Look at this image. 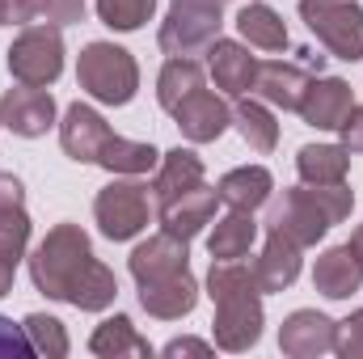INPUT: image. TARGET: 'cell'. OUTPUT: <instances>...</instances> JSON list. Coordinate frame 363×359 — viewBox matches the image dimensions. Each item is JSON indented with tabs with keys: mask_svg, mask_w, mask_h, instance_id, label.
Listing matches in <instances>:
<instances>
[{
	"mask_svg": "<svg viewBox=\"0 0 363 359\" xmlns=\"http://www.w3.org/2000/svg\"><path fill=\"white\" fill-rule=\"evenodd\" d=\"M93 263L89 233L81 224H55L30 254V283L47 300H68L72 283Z\"/></svg>",
	"mask_w": 363,
	"mask_h": 359,
	"instance_id": "obj_1",
	"label": "cell"
},
{
	"mask_svg": "<svg viewBox=\"0 0 363 359\" xmlns=\"http://www.w3.org/2000/svg\"><path fill=\"white\" fill-rule=\"evenodd\" d=\"M77 81L101 106H127L140 93V64L127 47L97 38L77 55Z\"/></svg>",
	"mask_w": 363,
	"mask_h": 359,
	"instance_id": "obj_2",
	"label": "cell"
},
{
	"mask_svg": "<svg viewBox=\"0 0 363 359\" xmlns=\"http://www.w3.org/2000/svg\"><path fill=\"white\" fill-rule=\"evenodd\" d=\"M300 21L334 60H347V64L363 60V4H355V0H300Z\"/></svg>",
	"mask_w": 363,
	"mask_h": 359,
	"instance_id": "obj_3",
	"label": "cell"
},
{
	"mask_svg": "<svg viewBox=\"0 0 363 359\" xmlns=\"http://www.w3.org/2000/svg\"><path fill=\"white\" fill-rule=\"evenodd\" d=\"M93 220L106 241H131L148 228L152 220V186L135 178H114L97 190L93 199Z\"/></svg>",
	"mask_w": 363,
	"mask_h": 359,
	"instance_id": "obj_4",
	"label": "cell"
},
{
	"mask_svg": "<svg viewBox=\"0 0 363 359\" xmlns=\"http://www.w3.org/2000/svg\"><path fill=\"white\" fill-rule=\"evenodd\" d=\"M64 26H26L13 47H9V72L17 85H34V89H47L60 81L64 72Z\"/></svg>",
	"mask_w": 363,
	"mask_h": 359,
	"instance_id": "obj_5",
	"label": "cell"
},
{
	"mask_svg": "<svg viewBox=\"0 0 363 359\" xmlns=\"http://www.w3.org/2000/svg\"><path fill=\"white\" fill-rule=\"evenodd\" d=\"M224 30V13L220 4H199V0H174L165 21H161V51L174 60H194V55H207V47L220 38Z\"/></svg>",
	"mask_w": 363,
	"mask_h": 359,
	"instance_id": "obj_6",
	"label": "cell"
},
{
	"mask_svg": "<svg viewBox=\"0 0 363 359\" xmlns=\"http://www.w3.org/2000/svg\"><path fill=\"white\" fill-rule=\"evenodd\" d=\"M330 228H334V224L325 220V211L317 207V199H313L308 186H291V190H283V194H271L267 233H283V237H291L300 250H308V245L325 241Z\"/></svg>",
	"mask_w": 363,
	"mask_h": 359,
	"instance_id": "obj_7",
	"label": "cell"
},
{
	"mask_svg": "<svg viewBox=\"0 0 363 359\" xmlns=\"http://www.w3.org/2000/svg\"><path fill=\"white\" fill-rule=\"evenodd\" d=\"M267 326L262 313V292H245V296H228L216 300V321H211V343L228 355H241L250 347H258Z\"/></svg>",
	"mask_w": 363,
	"mask_h": 359,
	"instance_id": "obj_8",
	"label": "cell"
},
{
	"mask_svg": "<svg viewBox=\"0 0 363 359\" xmlns=\"http://www.w3.org/2000/svg\"><path fill=\"white\" fill-rule=\"evenodd\" d=\"M55 97L34 85H17L0 97V127H9L21 140H38L55 127Z\"/></svg>",
	"mask_w": 363,
	"mask_h": 359,
	"instance_id": "obj_9",
	"label": "cell"
},
{
	"mask_svg": "<svg viewBox=\"0 0 363 359\" xmlns=\"http://www.w3.org/2000/svg\"><path fill=\"white\" fill-rule=\"evenodd\" d=\"M169 114H174L178 131L190 144H211L233 127V106L211 89H194L190 97H182Z\"/></svg>",
	"mask_w": 363,
	"mask_h": 359,
	"instance_id": "obj_10",
	"label": "cell"
},
{
	"mask_svg": "<svg viewBox=\"0 0 363 359\" xmlns=\"http://www.w3.org/2000/svg\"><path fill=\"white\" fill-rule=\"evenodd\" d=\"M338 343V321L317 313V309H296L283 326H279V351L287 359H317L330 355Z\"/></svg>",
	"mask_w": 363,
	"mask_h": 359,
	"instance_id": "obj_11",
	"label": "cell"
},
{
	"mask_svg": "<svg viewBox=\"0 0 363 359\" xmlns=\"http://www.w3.org/2000/svg\"><path fill=\"white\" fill-rule=\"evenodd\" d=\"M216 211H220V190H211L203 182L190 186V190H182V194H174V199H165V203H157L161 228L182 237V241H194L216 220Z\"/></svg>",
	"mask_w": 363,
	"mask_h": 359,
	"instance_id": "obj_12",
	"label": "cell"
},
{
	"mask_svg": "<svg viewBox=\"0 0 363 359\" xmlns=\"http://www.w3.org/2000/svg\"><path fill=\"white\" fill-rule=\"evenodd\" d=\"M140 287V309L157 321H182L194 313L199 304V279L186 270H174L165 279H148V283H135Z\"/></svg>",
	"mask_w": 363,
	"mask_h": 359,
	"instance_id": "obj_13",
	"label": "cell"
},
{
	"mask_svg": "<svg viewBox=\"0 0 363 359\" xmlns=\"http://www.w3.org/2000/svg\"><path fill=\"white\" fill-rule=\"evenodd\" d=\"M110 123L85 106V101H72L68 110H64V123H60V144H64V153L77 161V165H97L101 161V148L110 144Z\"/></svg>",
	"mask_w": 363,
	"mask_h": 359,
	"instance_id": "obj_14",
	"label": "cell"
},
{
	"mask_svg": "<svg viewBox=\"0 0 363 359\" xmlns=\"http://www.w3.org/2000/svg\"><path fill=\"white\" fill-rule=\"evenodd\" d=\"M351 110H355V89L342 77H313L296 114L317 131H338Z\"/></svg>",
	"mask_w": 363,
	"mask_h": 359,
	"instance_id": "obj_15",
	"label": "cell"
},
{
	"mask_svg": "<svg viewBox=\"0 0 363 359\" xmlns=\"http://www.w3.org/2000/svg\"><path fill=\"white\" fill-rule=\"evenodd\" d=\"M127 267H131V279H135V283L165 279V275H174V270L190 267V241H182V237H174V233L161 228L157 237H148V241H140V245L131 250Z\"/></svg>",
	"mask_w": 363,
	"mask_h": 359,
	"instance_id": "obj_16",
	"label": "cell"
},
{
	"mask_svg": "<svg viewBox=\"0 0 363 359\" xmlns=\"http://www.w3.org/2000/svg\"><path fill=\"white\" fill-rule=\"evenodd\" d=\"M207 68H211L216 89H224L228 97H245L258 77V60L250 55L245 43H233V38H216L207 47Z\"/></svg>",
	"mask_w": 363,
	"mask_h": 359,
	"instance_id": "obj_17",
	"label": "cell"
},
{
	"mask_svg": "<svg viewBox=\"0 0 363 359\" xmlns=\"http://www.w3.org/2000/svg\"><path fill=\"white\" fill-rule=\"evenodd\" d=\"M308 68H300V64H283V60H267V64H258V77H254V97L258 101H267L274 110H300V101H304V89H308Z\"/></svg>",
	"mask_w": 363,
	"mask_h": 359,
	"instance_id": "obj_18",
	"label": "cell"
},
{
	"mask_svg": "<svg viewBox=\"0 0 363 359\" xmlns=\"http://www.w3.org/2000/svg\"><path fill=\"white\" fill-rule=\"evenodd\" d=\"M313 287L325 296V300H351L363 287V263L355 258L351 245H334L317 258L313 267Z\"/></svg>",
	"mask_w": 363,
	"mask_h": 359,
	"instance_id": "obj_19",
	"label": "cell"
},
{
	"mask_svg": "<svg viewBox=\"0 0 363 359\" xmlns=\"http://www.w3.org/2000/svg\"><path fill=\"white\" fill-rule=\"evenodd\" d=\"M300 267H304V258H300V245L291 241V237H283V233H267V245H262V258L254 263L258 270V287H262V296H274V292H287L296 279H300Z\"/></svg>",
	"mask_w": 363,
	"mask_h": 359,
	"instance_id": "obj_20",
	"label": "cell"
},
{
	"mask_svg": "<svg viewBox=\"0 0 363 359\" xmlns=\"http://www.w3.org/2000/svg\"><path fill=\"white\" fill-rule=\"evenodd\" d=\"M89 351L97 359H152V343L135 330L131 317L114 313V317H106V321L93 330Z\"/></svg>",
	"mask_w": 363,
	"mask_h": 359,
	"instance_id": "obj_21",
	"label": "cell"
},
{
	"mask_svg": "<svg viewBox=\"0 0 363 359\" xmlns=\"http://www.w3.org/2000/svg\"><path fill=\"white\" fill-rule=\"evenodd\" d=\"M216 190H220V203H228L233 211H258L271 203L274 178L267 165H241V170H228Z\"/></svg>",
	"mask_w": 363,
	"mask_h": 359,
	"instance_id": "obj_22",
	"label": "cell"
},
{
	"mask_svg": "<svg viewBox=\"0 0 363 359\" xmlns=\"http://www.w3.org/2000/svg\"><path fill=\"white\" fill-rule=\"evenodd\" d=\"M199 182H203V157H199V153H190V148L161 153L157 174H152V199L165 203V199H174V194L199 186Z\"/></svg>",
	"mask_w": 363,
	"mask_h": 359,
	"instance_id": "obj_23",
	"label": "cell"
},
{
	"mask_svg": "<svg viewBox=\"0 0 363 359\" xmlns=\"http://www.w3.org/2000/svg\"><path fill=\"white\" fill-rule=\"evenodd\" d=\"M347 170H351V153L342 144H304L296 153V174L304 186L347 182Z\"/></svg>",
	"mask_w": 363,
	"mask_h": 359,
	"instance_id": "obj_24",
	"label": "cell"
},
{
	"mask_svg": "<svg viewBox=\"0 0 363 359\" xmlns=\"http://www.w3.org/2000/svg\"><path fill=\"white\" fill-rule=\"evenodd\" d=\"M161 161V153L152 144H140V140H123V136H110V144L101 148V170L114 174V178H140V174H152Z\"/></svg>",
	"mask_w": 363,
	"mask_h": 359,
	"instance_id": "obj_25",
	"label": "cell"
},
{
	"mask_svg": "<svg viewBox=\"0 0 363 359\" xmlns=\"http://www.w3.org/2000/svg\"><path fill=\"white\" fill-rule=\"evenodd\" d=\"M254 241H258L254 211H228V216L216 220V228L207 237V250H211V258H250Z\"/></svg>",
	"mask_w": 363,
	"mask_h": 359,
	"instance_id": "obj_26",
	"label": "cell"
},
{
	"mask_svg": "<svg viewBox=\"0 0 363 359\" xmlns=\"http://www.w3.org/2000/svg\"><path fill=\"white\" fill-rule=\"evenodd\" d=\"M237 30H241V38H245L250 47H258V51H283V47H287V26H283V17L274 13L271 4H262V0H254V4H245V9L237 13Z\"/></svg>",
	"mask_w": 363,
	"mask_h": 359,
	"instance_id": "obj_27",
	"label": "cell"
},
{
	"mask_svg": "<svg viewBox=\"0 0 363 359\" xmlns=\"http://www.w3.org/2000/svg\"><path fill=\"white\" fill-rule=\"evenodd\" d=\"M114 300H118V279H114V270L93 258L89 267L81 270V279L72 283L68 304L81 309V313H101V309H110Z\"/></svg>",
	"mask_w": 363,
	"mask_h": 359,
	"instance_id": "obj_28",
	"label": "cell"
},
{
	"mask_svg": "<svg viewBox=\"0 0 363 359\" xmlns=\"http://www.w3.org/2000/svg\"><path fill=\"white\" fill-rule=\"evenodd\" d=\"M233 127L241 131V140L254 148V153H274V144H279V123H274L271 106L267 101H254V97H245V101H237L233 106Z\"/></svg>",
	"mask_w": 363,
	"mask_h": 359,
	"instance_id": "obj_29",
	"label": "cell"
},
{
	"mask_svg": "<svg viewBox=\"0 0 363 359\" xmlns=\"http://www.w3.org/2000/svg\"><path fill=\"white\" fill-rule=\"evenodd\" d=\"M245 292H262L254 263H245V258H211V270H207V296H211V304L228 300V296H245Z\"/></svg>",
	"mask_w": 363,
	"mask_h": 359,
	"instance_id": "obj_30",
	"label": "cell"
},
{
	"mask_svg": "<svg viewBox=\"0 0 363 359\" xmlns=\"http://www.w3.org/2000/svg\"><path fill=\"white\" fill-rule=\"evenodd\" d=\"M194 89H203V64L199 60H169L157 77V101L161 110H174L182 97H190Z\"/></svg>",
	"mask_w": 363,
	"mask_h": 359,
	"instance_id": "obj_31",
	"label": "cell"
},
{
	"mask_svg": "<svg viewBox=\"0 0 363 359\" xmlns=\"http://www.w3.org/2000/svg\"><path fill=\"white\" fill-rule=\"evenodd\" d=\"M21 330H26V338H30L34 355L64 359L68 351H72V343H68V330H64V321H60V317H51V313H30V317L21 321Z\"/></svg>",
	"mask_w": 363,
	"mask_h": 359,
	"instance_id": "obj_32",
	"label": "cell"
},
{
	"mask_svg": "<svg viewBox=\"0 0 363 359\" xmlns=\"http://www.w3.org/2000/svg\"><path fill=\"white\" fill-rule=\"evenodd\" d=\"M97 9V21L118 30V34H131V30H144L157 13V0H93Z\"/></svg>",
	"mask_w": 363,
	"mask_h": 359,
	"instance_id": "obj_33",
	"label": "cell"
},
{
	"mask_svg": "<svg viewBox=\"0 0 363 359\" xmlns=\"http://www.w3.org/2000/svg\"><path fill=\"white\" fill-rule=\"evenodd\" d=\"M26 245H30V216H26V207L0 211V254L13 258V263H21Z\"/></svg>",
	"mask_w": 363,
	"mask_h": 359,
	"instance_id": "obj_34",
	"label": "cell"
},
{
	"mask_svg": "<svg viewBox=\"0 0 363 359\" xmlns=\"http://www.w3.org/2000/svg\"><path fill=\"white\" fill-rule=\"evenodd\" d=\"M334 351L342 359H363V309H355L347 321H338V343Z\"/></svg>",
	"mask_w": 363,
	"mask_h": 359,
	"instance_id": "obj_35",
	"label": "cell"
},
{
	"mask_svg": "<svg viewBox=\"0 0 363 359\" xmlns=\"http://www.w3.org/2000/svg\"><path fill=\"white\" fill-rule=\"evenodd\" d=\"M26 355H34V347H30L26 330H21V326H13L9 317H0V359H26Z\"/></svg>",
	"mask_w": 363,
	"mask_h": 359,
	"instance_id": "obj_36",
	"label": "cell"
},
{
	"mask_svg": "<svg viewBox=\"0 0 363 359\" xmlns=\"http://www.w3.org/2000/svg\"><path fill=\"white\" fill-rule=\"evenodd\" d=\"M43 17V0H0V26H34Z\"/></svg>",
	"mask_w": 363,
	"mask_h": 359,
	"instance_id": "obj_37",
	"label": "cell"
},
{
	"mask_svg": "<svg viewBox=\"0 0 363 359\" xmlns=\"http://www.w3.org/2000/svg\"><path fill=\"white\" fill-rule=\"evenodd\" d=\"M85 4L89 0H43V17L51 26H77L85 21Z\"/></svg>",
	"mask_w": 363,
	"mask_h": 359,
	"instance_id": "obj_38",
	"label": "cell"
},
{
	"mask_svg": "<svg viewBox=\"0 0 363 359\" xmlns=\"http://www.w3.org/2000/svg\"><path fill=\"white\" fill-rule=\"evenodd\" d=\"M338 136H342V148L347 153H363V106H355L347 114V123L338 127Z\"/></svg>",
	"mask_w": 363,
	"mask_h": 359,
	"instance_id": "obj_39",
	"label": "cell"
},
{
	"mask_svg": "<svg viewBox=\"0 0 363 359\" xmlns=\"http://www.w3.org/2000/svg\"><path fill=\"white\" fill-rule=\"evenodd\" d=\"M9 207H26V186L13 174H0V211H9Z\"/></svg>",
	"mask_w": 363,
	"mask_h": 359,
	"instance_id": "obj_40",
	"label": "cell"
},
{
	"mask_svg": "<svg viewBox=\"0 0 363 359\" xmlns=\"http://www.w3.org/2000/svg\"><path fill=\"white\" fill-rule=\"evenodd\" d=\"M211 347L216 343H203V338H174V343H165V355L178 359V355H211Z\"/></svg>",
	"mask_w": 363,
	"mask_h": 359,
	"instance_id": "obj_41",
	"label": "cell"
},
{
	"mask_svg": "<svg viewBox=\"0 0 363 359\" xmlns=\"http://www.w3.org/2000/svg\"><path fill=\"white\" fill-rule=\"evenodd\" d=\"M13 275H17V263L0 254V300H4L9 292H13Z\"/></svg>",
	"mask_w": 363,
	"mask_h": 359,
	"instance_id": "obj_42",
	"label": "cell"
},
{
	"mask_svg": "<svg viewBox=\"0 0 363 359\" xmlns=\"http://www.w3.org/2000/svg\"><path fill=\"white\" fill-rule=\"evenodd\" d=\"M347 245L355 250V258H359V263H363V224H359V228H355V233H351V241H347Z\"/></svg>",
	"mask_w": 363,
	"mask_h": 359,
	"instance_id": "obj_43",
	"label": "cell"
}]
</instances>
